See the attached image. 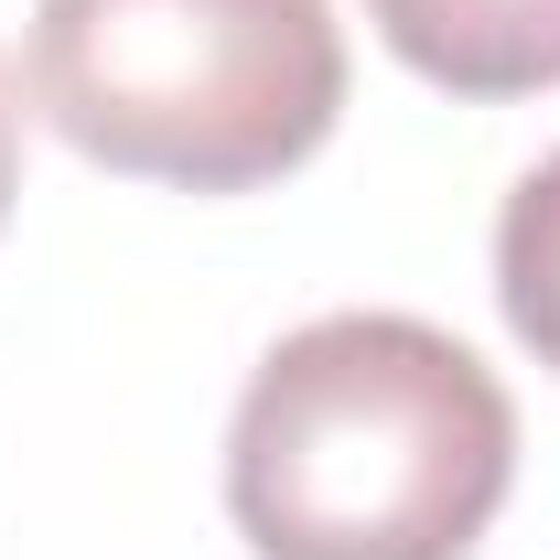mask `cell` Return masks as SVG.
<instances>
[{
	"label": "cell",
	"instance_id": "1",
	"mask_svg": "<svg viewBox=\"0 0 560 560\" xmlns=\"http://www.w3.org/2000/svg\"><path fill=\"white\" fill-rule=\"evenodd\" d=\"M517 475V410L420 313L280 335L226 431V517L259 560H464Z\"/></svg>",
	"mask_w": 560,
	"mask_h": 560
},
{
	"label": "cell",
	"instance_id": "2",
	"mask_svg": "<svg viewBox=\"0 0 560 560\" xmlns=\"http://www.w3.org/2000/svg\"><path fill=\"white\" fill-rule=\"evenodd\" d=\"M22 86L130 184L248 195L324 151L346 33L324 0H33Z\"/></svg>",
	"mask_w": 560,
	"mask_h": 560
},
{
	"label": "cell",
	"instance_id": "3",
	"mask_svg": "<svg viewBox=\"0 0 560 560\" xmlns=\"http://www.w3.org/2000/svg\"><path fill=\"white\" fill-rule=\"evenodd\" d=\"M377 44L453 97L560 86V0H366Z\"/></svg>",
	"mask_w": 560,
	"mask_h": 560
},
{
	"label": "cell",
	"instance_id": "4",
	"mask_svg": "<svg viewBox=\"0 0 560 560\" xmlns=\"http://www.w3.org/2000/svg\"><path fill=\"white\" fill-rule=\"evenodd\" d=\"M495 302H506L517 346L560 377V151L495 215Z\"/></svg>",
	"mask_w": 560,
	"mask_h": 560
},
{
	"label": "cell",
	"instance_id": "5",
	"mask_svg": "<svg viewBox=\"0 0 560 560\" xmlns=\"http://www.w3.org/2000/svg\"><path fill=\"white\" fill-rule=\"evenodd\" d=\"M22 195V108H11V86H0V215Z\"/></svg>",
	"mask_w": 560,
	"mask_h": 560
}]
</instances>
